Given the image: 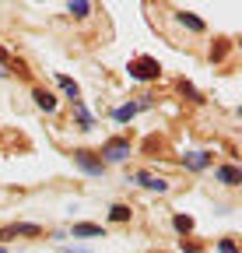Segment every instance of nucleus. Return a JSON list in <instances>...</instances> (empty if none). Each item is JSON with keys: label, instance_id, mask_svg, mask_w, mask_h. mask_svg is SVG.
Returning <instances> with one entry per match:
<instances>
[{"label": "nucleus", "instance_id": "f257e3e1", "mask_svg": "<svg viewBox=\"0 0 242 253\" xmlns=\"http://www.w3.org/2000/svg\"><path fill=\"white\" fill-rule=\"evenodd\" d=\"M127 74H130L134 81H158V74H162V63H158L155 56H137V60H130Z\"/></svg>", "mask_w": 242, "mask_h": 253}, {"label": "nucleus", "instance_id": "f03ea898", "mask_svg": "<svg viewBox=\"0 0 242 253\" xmlns=\"http://www.w3.org/2000/svg\"><path fill=\"white\" fill-rule=\"evenodd\" d=\"M74 166H77L81 172H88V176H102V172H105V162H102V158H95L92 151H84V148L74 151Z\"/></svg>", "mask_w": 242, "mask_h": 253}, {"label": "nucleus", "instance_id": "7ed1b4c3", "mask_svg": "<svg viewBox=\"0 0 242 253\" xmlns=\"http://www.w3.org/2000/svg\"><path fill=\"white\" fill-rule=\"evenodd\" d=\"M102 162H123V158L130 155V141L127 137H112V141H105V148H102Z\"/></svg>", "mask_w": 242, "mask_h": 253}, {"label": "nucleus", "instance_id": "20e7f679", "mask_svg": "<svg viewBox=\"0 0 242 253\" xmlns=\"http://www.w3.org/2000/svg\"><path fill=\"white\" fill-rule=\"evenodd\" d=\"M14 236H42V229L39 225H28V221H14V225H4L0 229V239H14Z\"/></svg>", "mask_w": 242, "mask_h": 253}, {"label": "nucleus", "instance_id": "39448f33", "mask_svg": "<svg viewBox=\"0 0 242 253\" xmlns=\"http://www.w3.org/2000/svg\"><path fill=\"white\" fill-rule=\"evenodd\" d=\"M134 183L144 186V190H158V194H165V190H169V183H165L162 176H151V172H134Z\"/></svg>", "mask_w": 242, "mask_h": 253}, {"label": "nucleus", "instance_id": "423d86ee", "mask_svg": "<svg viewBox=\"0 0 242 253\" xmlns=\"http://www.w3.org/2000/svg\"><path fill=\"white\" fill-rule=\"evenodd\" d=\"M183 166L193 169V172L207 169V166H210V151H186V155H183Z\"/></svg>", "mask_w": 242, "mask_h": 253}, {"label": "nucleus", "instance_id": "0eeeda50", "mask_svg": "<svg viewBox=\"0 0 242 253\" xmlns=\"http://www.w3.org/2000/svg\"><path fill=\"white\" fill-rule=\"evenodd\" d=\"M214 179L225 183V186H239V183H242V172H239L235 166H218V169H214Z\"/></svg>", "mask_w": 242, "mask_h": 253}, {"label": "nucleus", "instance_id": "6e6552de", "mask_svg": "<svg viewBox=\"0 0 242 253\" xmlns=\"http://www.w3.org/2000/svg\"><path fill=\"white\" fill-rule=\"evenodd\" d=\"M105 236L102 225H92V221H81V225H74V239H99Z\"/></svg>", "mask_w": 242, "mask_h": 253}, {"label": "nucleus", "instance_id": "1a4fd4ad", "mask_svg": "<svg viewBox=\"0 0 242 253\" xmlns=\"http://www.w3.org/2000/svg\"><path fill=\"white\" fill-rule=\"evenodd\" d=\"M32 99H35V106H39V109H46V113H53V109H56V95H53V91H46V88H35V91H32Z\"/></svg>", "mask_w": 242, "mask_h": 253}, {"label": "nucleus", "instance_id": "9d476101", "mask_svg": "<svg viewBox=\"0 0 242 253\" xmlns=\"http://www.w3.org/2000/svg\"><path fill=\"white\" fill-rule=\"evenodd\" d=\"M144 106H147V102H130V106H119V109L112 113V120H116V123H127V120H134Z\"/></svg>", "mask_w": 242, "mask_h": 253}, {"label": "nucleus", "instance_id": "9b49d317", "mask_svg": "<svg viewBox=\"0 0 242 253\" xmlns=\"http://www.w3.org/2000/svg\"><path fill=\"white\" fill-rule=\"evenodd\" d=\"M56 84L67 91V99H70V102H77V99H81V88H77V81H74V78H67V74H56Z\"/></svg>", "mask_w": 242, "mask_h": 253}, {"label": "nucleus", "instance_id": "f8f14e48", "mask_svg": "<svg viewBox=\"0 0 242 253\" xmlns=\"http://www.w3.org/2000/svg\"><path fill=\"white\" fill-rule=\"evenodd\" d=\"M74 113H77V123H81V130H92V126H95V120H92V113H88V109H84V102H81V99L74 102Z\"/></svg>", "mask_w": 242, "mask_h": 253}, {"label": "nucleus", "instance_id": "ddd939ff", "mask_svg": "<svg viewBox=\"0 0 242 253\" xmlns=\"http://www.w3.org/2000/svg\"><path fill=\"white\" fill-rule=\"evenodd\" d=\"M175 21H179V25H186V28H193V32H204V21H200V18H193V14H186V11H179V14H175Z\"/></svg>", "mask_w": 242, "mask_h": 253}, {"label": "nucleus", "instance_id": "4468645a", "mask_svg": "<svg viewBox=\"0 0 242 253\" xmlns=\"http://www.w3.org/2000/svg\"><path fill=\"white\" fill-rule=\"evenodd\" d=\"M109 221H130V208L127 204H112L109 208Z\"/></svg>", "mask_w": 242, "mask_h": 253}, {"label": "nucleus", "instance_id": "2eb2a0df", "mask_svg": "<svg viewBox=\"0 0 242 253\" xmlns=\"http://www.w3.org/2000/svg\"><path fill=\"white\" fill-rule=\"evenodd\" d=\"M172 225H175L179 232H183V236H186V232L193 229V218H190V214H175V218H172Z\"/></svg>", "mask_w": 242, "mask_h": 253}, {"label": "nucleus", "instance_id": "dca6fc26", "mask_svg": "<svg viewBox=\"0 0 242 253\" xmlns=\"http://www.w3.org/2000/svg\"><path fill=\"white\" fill-rule=\"evenodd\" d=\"M67 11H70L74 18H84L88 11H92V4H84V0H77V4H67Z\"/></svg>", "mask_w": 242, "mask_h": 253}, {"label": "nucleus", "instance_id": "f3484780", "mask_svg": "<svg viewBox=\"0 0 242 253\" xmlns=\"http://www.w3.org/2000/svg\"><path fill=\"white\" fill-rule=\"evenodd\" d=\"M218 253H239V250H235L232 239H221V243H218Z\"/></svg>", "mask_w": 242, "mask_h": 253}, {"label": "nucleus", "instance_id": "a211bd4d", "mask_svg": "<svg viewBox=\"0 0 242 253\" xmlns=\"http://www.w3.org/2000/svg\"><path fill=\"white\" fill-rule=\"evenodd\" d=\"M0 78H7V67H4V63H0Z\"/></svg>", "mask_w": 242, "mask_h": 253}, {"label": "nucleus", "instance_id": "6ab92c4d", "mask_svg": "<svg viewBox=\"0 0 242 253\" xmlns=\"http://www.w3.org/2000/svg\"><path fill=\"white\" fill-rule=\"evenodd\" d=\"M67 253H88V250H74V246H70V250H67Z\"/></svg>", "mask_w": 242, "mask_h": 253}, {"label": "nucleus", "instance_id": "aec40b11", "mask_svg": "<svg viewBox=\"0 0 242 253\" xmlns=\"http://www.w3.org/2000/svg\"><path fill=\"white\" fill-rule=\"evenodd\" d=\"M0 253H11V250H7V246H0Z\"/></svg>", "mask_w": 242, "mask_h": 253}]
</instances>
